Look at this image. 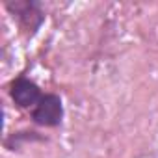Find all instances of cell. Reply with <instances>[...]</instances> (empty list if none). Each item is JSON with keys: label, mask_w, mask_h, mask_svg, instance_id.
<instances>
[{"label": "cell", "mask_w": 158, "mask_h": 158, "mask_svg": "<svg viewBox=\"0 0 158 158\" xmlns=\"http://www.w3.org/2000/svg\"><path fill=\"white\" fill-rule=\"evenodd\" d=\"M4 8L10 11L17 26L24 35H34L45 23V11L43 6L35 0H13V2H6Z\"/></svg>", "instance_id": "obj_1"}, {"label": "cell", "mask_w": 158, "mask_h": 158, "mask_svg": "<svg viewBox=\"0 0 158 158\" xmlns=\"http://www.w3.org/2000/svg\"><path fill=\"white\" fill-rule=\"evenodd\" d=\"M63 101L56 93H45L43 99L37 102V106L30 112V117L35 125L56 128L63 121Z\"/></svg>", "instance_id": "obj_2"}, {"label": "cell", "mask_w": 158, "mask_h": 158, "mask_svg": "<svg viewBox=\"0 0 158 158\" xmlns=\"http://www.w3.org/2000/svg\"><path fill=\"white\" fill-rule=\"evenodd\" d=\"M43 95L45 93L41 91V88L24 74L13 78L11 84H10V97L15 102V106H19L21 110L32 112L37 106V102L43 99Z\"/></svg>", "instance_id": "obj_3"}, {"label": "cell", "mask_w": 158, "mask_h": 158, "mask_svg": "<svg viewBox=\"0 0 158 158\" xmlns=\"http://www.w3.org/2000/svg\"><path fill=\"white\" fill-rule=\"evenodd\" d=\"M13 139V143H8L6 147L8 149H11V151H15V149H19L21 147V143H26V141H43L45 138L43 136H39L37 132H34V130H26V132H15L13 136H10L8 138V141H11Z\"/></svg>", "instance_id": "obj_4"}]
</instances>
